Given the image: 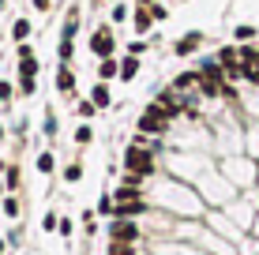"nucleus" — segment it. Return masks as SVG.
Masks as SVG:
<instances>
[{
    "instance_id": "nucleus-18",
    "label": "nucleus",
    "mask_w": 259,
    "mask_h": 255,
    "mask_svg": "<svg viewBox=\"0 0 259 255\" xmlns=\"http://www.w3.org/2000/svg\"><path fill=\"white\" fill-rule=\"evenodd\" d=\"M38 169H41V173L53 169V154H41V158H38Z\"/></svg>"
},
{
    "instance_id": "nucleus-3",
    "label": "nucleus",
    "mask_w": 259,
    "mask_h": 255,
    "mask_svg": "<svg viewBox=\"0 0 259 255\" xmlns=\"http://www.w3.org/2000/svg\"><path fill=\"white\" fill-rule=\"evenodd\" d=\"M165 124H169V113L162 105H150V109L139 117V131H165Z\"/></svg>"
},
{
    "instance_id": "nucleus-17",
    "label": "nucleus",
    "mask_w": 259,
    "mask_h": 255,
    "mask_svg": "<svg viewBox=\"0 0 259 255\" xmlns=\"http://www.w3.org/2000/svg\"><path fill=\"white\" fill-rule=\"evenodd\" d=\"M237 38H240V41H252L255 30H252V26H237Z\"/></svg>"
},
{
    "instance_id": "nucleus-21",
    "label": "nucleus",
    "mask_w": 259,
    "mask_h": 255,
    "mask_svg": "<svg viewBox=\"0 0 259 255\" xmlns=\"http://www.w3.org/2000/svg\"><path fill=\"white\" fill-rule=\"evenodd\" d=\"M8 188H19V169H8Z\"/></svg>"
},
{
    "instance_id": "nucleus-2",
    "label": "nucleus",
    "mask_w": 259,
    "mask_h": 255,
    "mask_svg": "<svg viewBox=\"0 0 259 255\" xmlns=\"http://www.w3.org/2000/svg\"><path fill=\"white\" fill-rule=\"evenodd\" d=\"M124 165H128V173H136V177H147V173L154 169V158H150L147 150H139V146H128Z\"/></svg>"
},
{
    "instance_id": "nucleus-23",
    "label": "nucleus",
    "mask_w": 259,
    "mask_h": 255,
    "mask_svg": "<svg viewBox=\"0 0 259 255\" xmlns=\"http://www.w3.org/2000/svg\"><path fill=\"white\" fill-rule=\"evenodd\" d=\"M34 8H38V12H49V0H34Z\"/></svg>"
},
{
    "instance_id": "nucleus-9",
    "label": "nucleus",
    "mask_w": 259,
    "mask_h": 255,
    "mask_svg": "<svg viewBox=\"0 0 259 255\" xmlns=\"http://www.w3.org/2000/svg\"><path fill=\"white\" fill-rule=\"evenodd\" d=\"M117 72H120V68H117V60H109V57H105L102 64H98V75H102V83H105V79H113Z\"/></svg>"
},
{
    "instance_id": "nucleus-5",
    "label": "nucleus",
    "mask_w": 259,
    "mask_h": 255,
    "mask_svg": "<svg viewBox=\"0 0 259 255\" xmlns=\"http://www.w3.org/2000/svg\"><path fill=\"white\" fill-rule=\"evenodd\" d=\"M136 236H139V229L128 222V218H120V222L113 225V240H120V244H124V240H136Z\"/></svg>"
},
{
    "instance_id": "nucleus-1",
    "label": "nucleus",
    "mask_w": 259,
    "mask_h": 255,
    "mask_svg": "<svg viewBox=\"0 0 259 255\" xmlns=\"http://www.w3.org/2000/svg\"><path fill=\"white\" fill-rule=\"evenodd\" d=\"M222 72H226V68H222L218 60L203 64V68H199V90L210 94V98H214V94H233V90L226 86V79H222Z\"/></svg>"
},
{
    "instance_id": "nucleus-7",
    "label": "nucleus",
    "mask_w": 259,
    "mask_h": 255,
    "mask_svg": "<svg viewBox=\"0 0 259 255\" xmlns=\"http://www.w3.org/2000/svg\"><path fill=\"white\" fill-rule=\"evenodd\" d=\"M136 214H143L139 199H132V203H117V218H136Z\"/></svg>"
},
{
    "instance_id": "nucleus-12",
    "label": "nucleus",
    "mask_w": 259,
    "mask_h": 255,
    "mask_svg": "<svg viewBox=\"0 0 259 255\" xmlns=\"http://www.w3.org/2000/svg\"><path fill=\"white\" fill-rule=\"evenodd\" d=\"M19 72H23V79H34V72H38V64H34V57H23Z\"/></svg>"
},
{
    "instance_id": "nucleus-20",
    "label": "nucleus",
    "mask_w": 259,
    "mask_h": 255,
    "mask_svg": "<svg viewBox=\"0 0 259 255\" xmlns=\"http://www.w3.org/2000/svg\"><path fill=\"white\" fill-rule=\"evenodd\" d=\"M4 214L15 218V214H19V203H15V199H8V203H4Z\"/></svg>"
},
{
    "instance_id": "nucleus-15",
    "label": "nucleus",
    "mask_w": 259,
    "mask_h": 255,
    "mask_svg": "<svg viewBox=\"0 0 259 255\" xmlns=\"http://www.w3.org/2000/svg\"><path fill=\"white\" fill-rule=\"evenodd\" d=\"M98 214H117V207H113L109 195H102V203H98Z\"/></svg>"
},
{
    "instance_id": "nucleus-16",
    "label": "nucleus",
    "mask_w": 259,
    "mask_h": 255,
    "mask_svg": "<svg viewBox=\"0 0 259 255\" xmlns=\"http://www.w3.org/2000/svg\"><path fill=\"white\" fill-rule=\"evenodd\" d=\"M60 60H64V64L71 60V38H60Z\"/></svg>"
},
{
    "instance_id": "nucleus-14",
    "label": "nucleus",
    "mask_w": 259,
    "mask_h": 255,
    "mask_svg": "<svg viewBox=\"0 0 259 255\" xmlns=\"http://www.w3.org/2000/svg\"><path fill=\"white\" fill-rule=\"evenodd\" d=\"M12 34H15V38H19V41H23L26 34H30V23H26V19H19V23L12 26Z\"/></svg>"
},
{
    "instance_id": "nucleus-10",
    "label": "nucleus",
    "mask_w": 259,
    "mask_h": 255,
    "mask_svg": "<svg viewBox=\"0 0 259 255\" xmlns=\"http://www.w3.org/2000/svg\"><path fill=\"white\" fill-rule=\"evenodd\" d=\"M94 105H98V109H105V105H109V86H105V83L94 86Z\"/></svg>"
},
{
    "instance_id": "nucleus-11",
    "label": "nucleus",
    "mask_w": 259,
    "mask_h": 255,
    "mask_svg": "<svg viewBox=\"0 0 259 255\" xmlns=\"http://www.w3.org/2000/svg\"><path fill=\"white\" fill-rule=\"evenodd\" d=\"M139 72V64H136V57H128V60H120V75L124 79H132V75H136Z\"/></svg>"
},
{
    "instance_id": "nucleus-22",
    "label": "nucleus",
    "mask_w": 259,
    "mask_h": 255,
    "mask_svg": "<svg viewBox=\"0 0 259 255\" xmlns=\"http://www.w3.org/2000/svg\"><path fill=\"white\" fill-rule=\"evenodd\" d=\"M8 94H12V86H8V83H0V101H4Z\"/></svg>"
},
{
    "instance_id": "nucleus-4",
    "label": "nucleus",
    "mask_w": 259,
    "mask_h": 255,
    "mask_svg": "<svg viewBox=\"0 0 259 255\" xmlns=\"http://www.w3.org/2000/svg\"><path fill=\"white\" fill-rule=\"evenodd\" d=\"M91 49H94V53H98L102 60H105V57L113 53V38H109V30H105V26H102V30L94 34V38H91Z\"/></svg>"
},
{
    "instance_id": "nucleus-8",
    "label": "nucleus",
    "mask_w": 259,
    "mask_h": 255,
    "mask_svg": "<svg viewBox=\"0 0 259 255\" xmlns=\"http://www.w3.org/2000/svg\"><path fill=\"white\" fill-rule=\"evenodd\" d=\"M57 86H60V90H75V75H71V68L64 64V68H60V75H57Z\"/></svg>"
},
{
    "instance_id": "nucleus-24",
    "label": "nucleus",
    "mask_w": 259,
    "mask_h": 255,
    "mask_svg": "<svg viewBox=\"0 0 259 255\" xmlns=\"http://www.w3.org/2000/svg\"><path fill=\"white\" fill-rule=\"evenodd\" d=\"M0 8H4V0H0Z\"/></svg>"
},
{
    "instance_id": "nucleus-6",
    "label": "nucleus",
    "mask_w": 259,
    "mask_h": 255,
    "mask_svg": "<svg viewBox=\"0 0 259 255\" xmlns=\"http://www.w3.org/2000/svg\"><path fill=\"white\" fill-rule=\"evenodd\" d=\"M199 41H203V38H199V34H184V38H181V41H177V53H181V57H188V53H192V49H199Z\"/></svg>"
},
{
    "instance_id": "nucleus-13",
    "label": "nucleus",
    "mask_w": 259,
    "mask_h": 255,
    "mask_svg": "<svg viewBox=\"0 0 259 255\" xmlns=\"http://www.w3.org/2000/svg\"><path fill=\"white\" fill-rule=\"evenodd\" d=\"M150 15H154V12H143V8H139V12H136V30H147V26H150Z\"/></svg>"
},
{
    "instance_id": "nucleus-19",
    "label": "nucleus",
    "mask_w": 259,
    "mask_h": 255,
    "mask_svg": "<svg viewBox=\"0 0 259 255\" xmlns=\"http://www.w3.org/2000/svg\"><path fill=\"white\" fill-rule=\"evenodd\" d=\"M64 177H68V180H79V177H83V169H79V165H68Z\"/></svg>"
}]
</instances>
